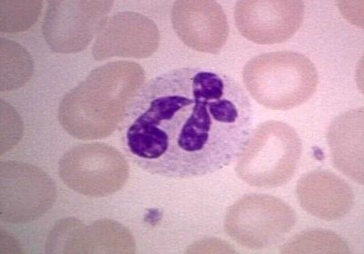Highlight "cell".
Masks as SVG:
<instances>
[{"label":"cell","instance_id":"1","mask_svg":"<svg viewBox=\"0 0 364 254\" xmlns=\"http://www.w3.org/2000/svg\"><path fill=\"white\" fill-rule=\"evenodd\" d=\"M127 152L149 174L200 177L235 161L252 132V104L226 74L196 67L156 77L124 120Z\"/></svg>","mask_w":364,"mask_h":254},{"label":"cell","instance_id":"2","mask_svg":"<svg viewBox=\"0 0 364 254\" xmlns=\"http://www.w3.org/2000/svg\"><path fill=\"white\" fill-rule=\"evenodd\" d=\"M144 81V70L134 62L115 61L97 67L61 101L60 125L76 139L109 138L124 123Z\"/></svg>","mask_w":364,"mask_h":254},{"label":"cell","instance_id":"3","mask_svg":"<svg viewBox=\"0 0 364 254\" xmlns=\"http://www.w3.org/2000/svg\"><path fill=\"white\" fill-rule=\"evenodd\" d=\"M243 83L252 99L271 110H290L316 92V67L307 57L292 51L257 55L245 65Z\"/></svg>","mask_w":364,"mask_h":254},{"label":"cell","instance_id":"4","mask_svg":"<svg viewBox=\"0 0 364 254\" xmlns=\"http://www.w3.org/2000/svg\"><path fill=\"white\" fill-rule=\"evenodd\" d=\"M301 152V139L292 127L279 121L262 123L237 158L236 174L250 187H282L294 177Z\"/></svg>","mask_w":364,"mask_h":254},{"label":"cell","instance_id":"5","mask_svg":"<svg viewBox=\"0 0 364 254\" xmlns=\"http://www.w3.org/2000/svg\"><path fill=\"white\" fill-rule=\"evenodd\" d=\"M61 181L76 193L94 198L108 197L126 184L129 167L118 149L102 143L74 146L60 159Z\"/></svg>","mask_w":364,"mask_h":254},{"label":"cell","instance_id":"6","mask_svg":"<svg viewBox=\"0 0 364 254\" xmlns=\"http://www.w3.org/2000/svg\"><path fill=\"white\" fill-rule=\"evenodd\" d=\"M297 216L285 201L272 195L242 197L228 210L224 228L234 242L247 249L274 245L294 229Z\"/></svg>","mask_w":364,"mask_h":254},{"label":"cell","instance_id":"7","mask_svg":"<svg viewBox=\"0 0 364 254\" xmlns=\"http://www.w3.org/2000/svg\"><path fill=\"white\" fill-rule=\"evenodd\" d=\"M56 199V184L41 168L17 161L0 165V219L4 223H31L47 214Z\"/></svg>","mask_w":364,"mask_h":254},{"label":"cell","instance_id":"8","mask_svg":"<svg viewBox=\"0 0 364 254\" xmlns=\"http://www.w3.org/2000/svg\"><path fill=\"white\" fill-rule=\"evenodd\" d=\"M113 1H50L42 33L56 53L75 54L85 50L99 33Z\"/></svg>","mask_w":364,"mask_h":254},{"label":"cell","instance_id":"9","mask_svg":"<svg viewBox=\"0 0 364 254\" xmlns=\"http://www.w3.org/2000/svg\"><path fill=\"white\" fill-rule=\"evenodd\" d=\"M240 33L259 45L288 41L297 33L304 18V4L297 0H242L235 6Z\"/></svg>","mask_w":364,"mask_h":254},{"label":"cell","instance_id":"10","mask_svg":"<svg viewBox=\"0 0 364 254\" xmlns=\"http://www.w3.org/2000/svg\"><path fill=\"white\" fill-rule=\"evenodd\" d=\"M159 31L151 18L136 12H119L107 18L92 48L97 61L112 57L147 58L158 50Z\"/></svg>","mask_w":364,"mask_h":254},{"label":"cell","instance_id":"11","mask_svg":"<svg viewBox=\"0 0 364 254\" xmlns=\"http://www.w3.org/2000/svg\"><path fill=\"white\" fill-rule=\"evenodd\" d=\"M171 23L181 40L201 53H219L229 37L225 12L211 0H178L172 6Z\"/></svg>","mask_w":364,"mask_h":254},{"label":"cell","instance_id":"12","mask_svg":"<svg viewBox=\"0 0 364 254\" xmlns=\"http://www.w3.org/2000/svg\"><path fill=\"white\" fill-rule=\"evenodd\" d=\"M296 194L302 209L325 221L346 217L354 205L352 187L329 171L314 170L302 175Z\"/></svg>","mask_w":364,"mask_h":254},{"label":"cell","instance_id":"13","mask_svg":"<svg viewBox=\"0 0 364 254\" xmlns=\"http://www.w3.org/2000/svg\"><path fill=\"white\" fill-rule=\"evenodd\" d=\"M331 159L337 169L363 184V109L341 114L328 131Z\"/></svg>","mask_w":364,"mask_h":254},{"label":"cell","instance_id":"14","mask_svg":"<svg viewBox=\"0 0 364 254\" xmlns=\"http://www.w3.org/2000/svg\"><path fill=\"white\" fill-rule=\"evenodd\" d=\"M136 242L122 224L112 220L84 226L68 253H134Z\"/></svg>","mask_w":364,"mask_h":254},{"label":"cell","instance_id":"15","mask_svg":"<svg viewBox=\"0 0 364 254\" xmlns=\"http://www.w3.org/2000/svg\"><path fill=\"white\" fill-rule=\"evenodd\" d=\"M0 61H1L2 92L19 89L31 79L34 63L31 54L21 45L9 39L0 40Z\"/></svg>","mask_w":364,"mask_h":254},{"label":"cell","instance_id":"16","mask_svg":"<svg viewBox=\"0 0 364 254\" xmlns=\"http://www.w3.org/2000/svg\"><path fill=\"white\" fill-rule=\"evenodd\" d=\"M282 253H350L346 241L326 230H311L297 234L281 249Z\"/></svg>","mask_w":364,"mask_h":254},{"label":"cell","instance_id":"17","mask_svg":"<svg viewBox=\"0 0 364 254\" xmlns=\"http://www.w3.org/2000/svg\"><path fill=\"white\" fill-rule=\"evenodd\" d=\"M42 1L28 0L0 1V31L6 33H18L28 31L37 22L41 14Z\"/></svg>","mask_w":364,"mask_h":254},{"label":"cell","instance_id":"18","mask_svg":"<svg viewBox=\"0 0 364 254\" xmlns=\"http://www.w3.org/2000/svg\"><path fill=\"white\" fill-rule=\"evenodd\" d=\"M84 223L75 218L63 219L53 227L47 241L48 253H68Z\"/></svg>","mask_w":364,"mask_h":254},{"label":"cell","instance_id":"19","mask_svg":"<svg viewBox=\"0 0 364 254\" xmlns=\"http://www.w3.org/2000/svg\"><path fill=\"white\" fill-rule=\"evenodd\" d=\"M23 136L21 116L9 104L1 101V155L18 144Z\"/></svg>","mask_w":364,"mask_h":254},{"label":"cell","instance_id":"20","mask_svg":"<svg viewBox=\"0 0 364 254\" xmlns=\"http://www.w3.org/2000/svg\"><path fill=\"white\" fill-rule=\"evenodd\" d=\"M188 253H234V249L229 244L220 240H204L194 243L188 250Z\"/></svg>","mask_w":364,"mask_h":254}]
</instances>
